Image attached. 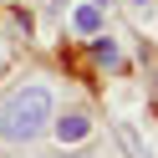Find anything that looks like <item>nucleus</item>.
Instances as JSON below:
<instances>
[{
	"instance_id": "nucleus-1",
	"label": "nucleus",
	"mask_w": 158,
	"mask_h": 158,
	"mask_svg": "<svg viewBox=\"0 0 158 158\" xmlns=\"http://www.w3.org/2000/svg\"><path fill=\"white\" fill-rule=\"evenodd\" d=\"M51 117H56L51 87L26 82V87H15V92L5 97V112H0V138H5V143H31V138H41L46 127H51Z\"/></svg>"
},
{
	"instance_id": "nucleus-2",
	"label": "nucleus",
	"mask_w": 158,
	"mask_h": 158,
	"mask_svg": "<svg viewBox=\"0 0 158 158\" xmlns=\"http://www.w3.org/2000/svg\"><path fill=\"white\" fill-rule=\"evenodd\" d=\"M51 133L61 138V143H82V138L92 133V123H87V112H66V117H51Z\"/></svg>"
},
{
	"instance_id": "nucleus-3",
	"label": "nucleus",
	"mask_w": 158,
	"mask_h": 158,
	"mask_svg": "<svg viewBox=\"0 0 158 158\" xmlns=\"http://www.w3.org/2000/svg\"><path fill=\"white\" fill-rule=\"evenodd\" d=\"M72 26L82 36H97V31H102V5H82V10L72 15Z\"/></svg>"
},
{
	"instance_id": "nucleus-4",
	"label": "nucleus",
	"mask_w": 158,
	"mask_h": 158,
	"mask_svg": "<svg viewBox=\"0 0 158 158\" xmlns=\"http://www.w3.org/2000/svg\"><path fill=\"white\" fill-rule=\"evenodd\" d=\"M92 56H97L102 66H117V61H123V56H117V41H112V36H102V31L92 36Z\"/></svg>"
},
{
	"instance_id": "nucleus-5",
	"label": "nucleus",
	"mask_w": 158,
	"mask_h": 158,
	"mask_svg": "<svg viewBox=\"0 0 158 158\" xmlns=\"http://www.w3.org/2000/svg\"><path fill=\"white\" fill-rule=\"evenodd\" d=\"M117 138H123V148H127V158H153V153H148L143 143H138V133H133V127H117Z\"/></svg>"
},
{
	"instance_id": "nucleus-6",
	"label": "nucleus",
	"mask_w": 158,
	"mask_h": 158,
	"mask_svg": "<svg viewBox=\"0 0 158 158\" xmlns=\"http://www.w3.org/2000/svg\"><path fill=\"white\" fill-rule=\"evenodd\" d=\"M127 5H148V0H127Z\"/></svg>"
},
{
	"instance_id": "nucleus-7",
	"label": "nucleus",
	"mask_w": 158,
	"mask_h": 158,
	"mask_svg": "<svg viewBox=\"0 0 158 158\" xmlns=\"http://www.w3.org/2000/svg\"><path fill=\"white\" fill-rule=\"evenodd\" d=\"M66 158H87V153H66Z\"/></svg>"
},
{
	"instance_id": "nucleus-8",
	"label": "nucleus",
	"mask_w": 158,
	"mask_h": 158,
	"mask_svg": "<svg viewBox=\"0 0 158 158\" xmlns=\"http://www.w3.org/2000/svg\"><path fill=\"white\" fill-rule=\"evenodd\" d=\"M92 5H107V0H92Z\"/></svg>"
}]
</instances>
